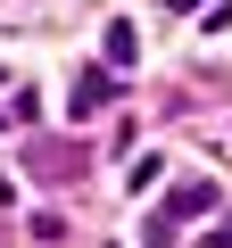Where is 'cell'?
Segmentation results:
<instances>
[{
	"label": "cell",
	"mask_w": 232,
	"mask_h": 248,
	"mask_svg": "<svg viewBox=\"0 0 232 248\" xmlns=\"http://www.w3.org/2000/svg\"><path fill=\"white\" fill-rule=\"evenodd\" d=\"M199 215H215V190H207V182H191V190H174V207H166V223H199Z\"/></svg>",
	"instance_id": "cell-1"
},
{
	"label": "cell",
	"mask_w": 232,
	"mask_h": 248,
	"mask_svg": "<svg viewBox=\"0 0 232 248\" xmlns=\"http://www.w3.org/2000/svg\"><path fill=\"white\" fill-rule=\"evenodd\" d=\"M207 248H232V223H215V240H207Z\"/></svg>",
	"instance_id": "cell-4"
},
{
	"label": "cell",
	"mask_w": 232,
	"mask_h": 248,
	"mask_svg": "<svg viewBox=\"0 0 232 248\" xmlns=\"http://www.w3.org/2000/svg\"><path fill=\"white\" fill-rule=\"evenodd\" d=\"M33 174H75V149H33Z\"/></svg>",
	"instance_id": "cell-3"
},
{
	"label": "cell",
	"mask_w": 232,
	"mask_h": 248,
	"mask_svg": "<svg viewBox=\"0 0 232 248\" xmlns=\"http://www.w3.org/2000/svg\"><path fill=\"white\" fill-rule=\"evenodd\" d=\"M108 66H133V25H125V17L108 25Z\"/></svg>",
	"instance_id": "cell-2"
}]
</instances>
